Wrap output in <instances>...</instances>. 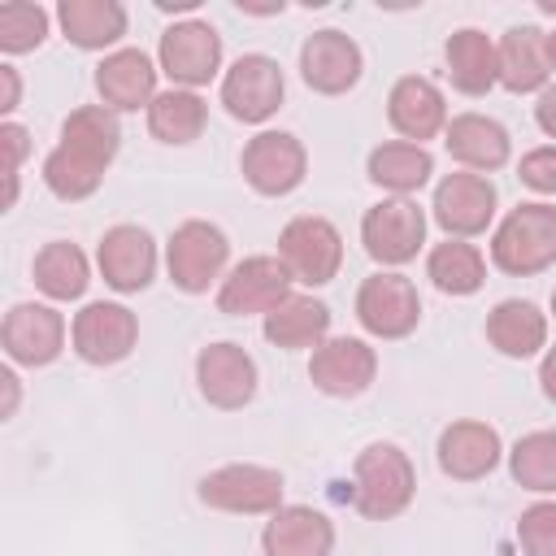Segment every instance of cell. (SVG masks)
Returning a JSON list of instances; mask_svg holds the SVG:
<instances>
[{
  "label": "cell",
  "instance_id": "12",
  "mask_svg": "<svg viewBox=\"0 0 556 556\" xmlns=\"http://www.w3.org/2000/svg\"><path fill=\"white\" fill-rule=\"evenodd\" d=\"M291 269L278 256H243L217 287V308L226 317H252L274 313L291 295Z\"/></svg>",
  "mask_w": 556,
  "mask_h": 556
},
{
  "label": "cell",
  "instance_id": "20",
  "mask_svg": "<svg viewBox=\"0 0 556 556\" xmlns=\"http://www.w3.org/2000/svg\"><path fill=\"white\" fill-rule=\"evenodd\" d=\"M439 469L452 478V482H478L486 478L500 456H504V443H500V430L478 421V417H460L452 421L443 434H439Z\"/></svg>",
  "mask_w": 556,
  "mask_h": 556
},
{
  "label": "cell",
  "instance_id": "45",
  "mask_svg": "<svg viewBox=\"0 0 556 556\" xmlns=\"http://www.w3.org/2000/svg\"><path fill=\"white\" fill-rule=\"evenodd\" d=\"M543 52H547V70H556V30H543Z\"/></svg>",
  "mask_w": 556,
  "mask_h": 556
},
{
  "label": "cell",
  "instance_id": "4",
  "mask_svg": "<svg viewBox=\"0 0 556 556\" xmlns=\"http://www.w3.org/2000/svg\"><path fill=\"white\" fill-rule=\"evenodd\" d=\"M282 473L269 465H252V460H235V465H217L200 478L195 495L200 504L217 508V513H243V517H261V513H278L282 508Z\"/></svg>",
  "mask_w": 556,
  "mask_h": 556
},
{
  "label": "cell",
  "instance_id": "34",
  "mask_svg": "<svg viewBox=\"0 0 556 556\" xmlns=\"http://www.w3.org/2000/svg\"><path fill=\"white\" fill-rule=\"evenodd\" d=\"M508 473L534 495H556V430H530L508 452Z\"/></svg>",
  "mask_w": 556,
  "mask_h": 556
},
{
  "label": "cell",
  "instance_id": "18",
  "mask_svg": "<svg viewBox=\"0 0 556 556\" xmlns=\"http://www.w3.org/2000/svg\"><path fill=\"white\" fill-rule=\"evenodd\" d=\"M96 265H100V278L122 291V295H135L143 291L152 278H156V239L135 226V222H122V226H109L100 235V248H96Z\"/></svg>",
  "mask_w": 556,
  "mask_h": 556
},
{
  "label": "cell",
  "instance_id": "25",
  "mask_svg": "<svg viewBox=\"0 0 556 556\" xmlns=\"http://www.w3.org/2000/svg\"><path fill=\"white\" fill-rule=\"evenodd\" d=\"M486 343L508 361H526L547 348V317L530 300H500L486 313Z\"/></svg>",
  "mask_w": 556,
  "mask_h": 556
},
{
  "label": "cell",
  "instance_id": "40",
  "mask_svg": "<svg viewBox=\"0 0 556 556\" xmlns=\"http://www.w3.org/2000/svg\"><path fill=\"white\" fill-rule=\"evenodd\" d=\"M534 122H539V130H543L547 139H556V83H547V87L539 91V104H534Z\"/></svg>",
  "mask_w": 556,
  "mask_h": 556
},
{
  "label": "cell",
  "instance_id": "33",
  "mask_svg": "<svg viewBox=\"0 0 556 556\" xmlns=\"http://www.w3.org/2000/svg\"><path fill=\"white\" fill-rule=\"evenodd\" d=\"M426 278H430L443 295H473V291H482V282H486V261H482V252H478L473 243H465V239H443V243H434L430 256H426Z\"/></svg>",
  "mask_w": 556,
  "mask_h": 556
},
{
  "label": "cell",
  "instance_id": "7",
  "mask_svg": "<svg viewBox=\"0 0 556 556\" xmlns=\"http://www.w3.org/2000/svg\"><path fill=\"white\" fill-rule=\"evenodd\" d=\"M361 243H365L369 261H378L387 269L408 265L421 252V243H426V213H421V204L408 200V195L378 200L361 217Z\"/></svg>",
  "mask_w": 556,
  "mask_h": 556
},
{
  "label": "cell",
  "instance_id": "32",
  "mask_svg": "<svg viewBox=\"0 0 556 556\" xmlns=\"http://www.w3.org/2000/svg\"><path fill=\"white\" fill-rule=\"evenodd\" d=\"M30 278L48 300H78L87 291V282H91V265H87V252L78 243L52 239V243H43L35 252Z\"/></svg>",
  "mask_w": 556,
  "mask_h": 556
},
{
  "label": "cell",
  "instance_id": "39",
  "mask_svg": "<svg viewBox=\"0 0 556 556\" xmlns=\"http://www.w3.org/2000/svg\"><path fill=\"white\" fill-rule=\"evenodd\" d=\"M0 143H4V156H9V174H4V178H17V169H22L26 152H30V135H26V126L4 122V126H0Z\"/></svg>",
  "mask_w": 556,
  "mask_h": 556
},
{
  "label": "cell",
  "instance_id": "36",
  "mask_svg": "<svg viewBox=\"0 0 556 556\" xmlns=\"http://www.w3.org/2000/svg\"><path fill=\"white\" fill-rule=\"evenodd\" d=\"M43 39H48V9L43 4H30V0L0 4V52L4 56L35 52Z\"/></svg>",
  "mask_w": 556,
  "mask_h": 556
},
{
  "label": "cell",
  "instance_id": "41",
  "mask_svg": "<svg viewBox=\"0 0 556 556\" xmlns=\"http://www.w3.org/2000/svg\"><path fill=\"white\" fill-rule=\"evenodd\" d=\"M0 113H13L17 109V100H22V78H17V70L13 65H0Z\"/></svg>",
  "mask_w": 556,
  "mask_h": 556
},
{
  "label": "cell",
  "instance_id": "17",
  "mask_svg": "<svg viewBox=\"0 0 556 556\" xmlns=\"http://www.w3.org/2000/svg\"><path fill=\"white\" fill-rule=\"evenodd\" d=\"M361 74H365V52L352 35L326 26L300 43V78L317 96H343L361 83Z\"/></svg>",
  "mask_w": 556,
  "mask_h": 556
},
{
  "label": "cell",
  "instance_id": "24",
  "mask_svg": "<svg viewBox=\"0 0 556 556\" xmlns=\"http://www.w3.org/2000/svg\"><path fill=\"white\" fill-rule=\"evenodd\" d=\"M443 61H447V78L456 91L465 96H486L500 83V56L486 30L478 26H460L447 35L443 43Z\"/></svg>",
  "mask_w": 556,
  "mask_h": 556
},
{
  "label": "cell",
  "instance_id": "35",
  "mask_svg": "<svg viewBox=\"0 0 556 556\" xmlns=\"http://www.w3.org/2000/svg\"><path fill=\"white\" fill-rule=\"evenodd\" d=\"M100 182H104V169H100L96 161L70 152V148H61V143L43 156V187H48L56 200H65V204L96 195Z\"/></svg>",
  "mask_w": 556,
  "mask_h": 556
},
{
  "label": "cell",
  "instance_id": "1",
  "mask_svg": "<svg viewBox=\"0 0 556 556\" xmlns=\"http://www.w3.org/2000/svg\"><path fill=\"white\" fill-rule=\"evenodd\" d=\"M417 495V469L404 447L395 443H369L352 460V508L365 521H391L400 517Z\"/></svg>",
  "mask_w": 556,
  "mask_h": 556
},
{
  "label": "cell",
  "instance_id": "30",
  "mask_svg": "<svg viewBox=\"0 0 556 556\" xmlns=\"http://www.w3.org/2000/svg\"><path fill=\"white\" fill-rule=\"evenodd\" d=\"M61 148H70V152L96 161L100 169H109L113 156H117V148H122V122H117V113L104 109V104L74 109L61 122Z\"/></svg>",
  "mask_w": 556,
  "mask_h": 556
},
{
  "label": "cell",
  "instance_id": "27",
  "mask_svg": "<svg viewBox=\"0 0 556 556\" xmlns=\"http://www.w3.org/2000/svg\"><path fill=\"white\" fill-rule=\"evenodd\" d=\"M61 35L83 52H104L126 35V9L117 0H61Z\"/></svg>",
  "mask_w": 556,
  "mask_h": 556
},
{
  "label": "cell",
  "instance_id": "28",
  "mask_svg": "<svg viewBox=\"0 0 556 556\" xmlns=\"http://www.w3.org/2000/svg\"><path fill=\"white\" fill-rule=\"evenodd\" d=\"M365 174H369L374 187H382V191H391V195H413V191H421V187L430 182L434 156H430V148H421V143L387 139V143H378V148L369 152Z\"/></svg>",
  "mask_w": 556,
  "mask_h": 556
},
{
  "label": "cell",
  "instance_id": "5",
  "mask_svg": "<svg viewBox=\"0 0 556 556\" xmlns=\"http://www.w3.org/2000/svg\"><path fill=\"white\" fill-rule=\"evenodd\" d=\"M278 261L291 269L295 282L304 287H326L339 278L343 265V235L330 217L317 213H300L282 226L278 235Z\"/></svg>",
  "mask_w": 556,
  "mask_h": 556
},
{
  "label": "cell",
  "instance_id": "23",
  "mask_svg": "<svg viewBox=\"0 0 556 556\" xmlns=\"http://www.w3.org/2000/svg\"><path fill=\"white\" fill-rule=\"evenodd\" d=\"M443 143L452 152V161H460L469 174H491V169H504L508 156H513V139L508 130L486 117V113H456L443 130Z\"/></svg>",
  "mask_w": 556,
  "mask_h": 556
},
{
  "label": "cell",
  "instance_id": "10",
  "mask_svg": "<svg viewBox=\"0 0 556 556\" xmlns=\"http://www.w3.org/2000/svg\"><path fill=\"white\" fill-rule=\"evenodd\" d=\"M74 356L87 365H117L139 343V317L117 300H91L70 326Z\"/></svg>",
  "mask_w": 556,
  "mask_h": 556
},
{
  "label": "cell",
  "instance_id": "42",
  "mask_svg": "<svg viewBox=\"0 0 556 556\" xmlns=\"http://www.w3.org/2000/svg\"><path fill=\"white\" fill-rule=\"evenodd\" d=\"M539 387H543V395L556 404V348H547L543 361H539Z\"/></svg>",
  "mask_w": 556,
  "mask_h": 556
},
{
  "label": "cell",
  "instance_id": "19",
  "mask_svg": "<svg viewBox=\"0 0 556 556\" xmlns=\"http://www.w3.org/2000/svg\"><path fill=\"white\" fill-rule=\"evenodd\" d=\"M387 122L395 126V135L404 143L426 148V139L447 130V100L430 78L404 74V78H395V87L387 96Z\"/></svg>",
  "mask_w": 556,
  "mask_h": 556
},
{
  "label": "cell",
  "instance_id": "11",
  "mask_svg": "<svg viewBox=\"0 0 556 556\" xmlns=\"http://www.w3.org/2000/svg\"><path fill=\"white\" fill-rule=\"evenodd\" d=\"M156 61L161 70L169 74L174 87H204L208 78H217L222 70V35L200 22V17H187V22H174L165 35H161V48H156Z\"/></svg>",
  "mask_w": 556,
  "mask_h": 556
},
{
  "label": "cell",
  "instance_id": "22",
  "mask_svg": "<svg viewBox=\"0 0 556 556\" xmlns=\"http://www.w3.org/2000/svg\"><path fill=\"white\" fill-rule=\"evenodd\" d=\"M265 556H330L334 552V526L313 504H282L269 513L261 530Z\"/></svg>",
  "mask_w": 556,
  "mask_h": 556
},
{
  "label": "cell",
  "instance_id": "38",
  "mask_svg": "<svg viewBox=\"0 0 556 556\" xmlns=\"http://www.w3.org/2000/svg\"><path fill=\"white\" fill-rule=\"evenodd\" d=\"M517 178L539 195H556V143H543V148L526 152L521 165H517Z\"/></svg>",
  "mask_w": 556,
  "mask_h": 556
},
{
  "label": "cell",
  "instance_id": "37",
  "mask_svg": "<svg viewBox=\"0 0 556 556\" xmlns=\"http://www.w3.org/2000/svg\"><path fill=\"white\" fill-rule=\"evenodd\" d=\"M521 556H556V500H534L517 517Z\"/></svg>",
  "mask_w": 556,
  "mask_h": 556
},
{
  "label": "cell",
  "instance_id": "31",
  "mask_svg": "<svg viewBox=\"0 0 556 556\" xmlns=\"http://www.w3.org/2000/svg\"><path fill=\"white\" fill-rule=\"evenodd\" d=\"M204 126H208V104L200 100V91L169 87L148 104V130H152V139H161L169 148L195 143L204 135Z\"/></svg>",
  "mask_w": 556,
  "mask_h": 556
},
{
  "label": "cell",
  "instance_id": "26",
  "mask_svg": "<svg viewBox=\"0 0 556 556\" xmlns=\"http://www.w3.org/2000/svg\"><path fill=\"white\" fill-rule=\"evenodd\" d=\"M500 56V87L513 96H530L543 91L552 70H547V52H543V30L539 26H513L504 30V39L495 43Z\"/></svg>",
  "mask_w": 556,
  "mask_h": 556
},
{
  "label": "cell",
  "instance_id": "2",
  "mask_svg": "<svg viewBox=\"0 0 556 556\" xmlns=\"http://www.w3.org/2000/svg\"><path fill=\"white\" fill-rule=\"evenodd\" d=\"M491 261L495 269L513 278H534L556 265V204L526 200L508 208V217L491 235Z\"/></svg>",
  "mask_w": 556,
  "mask_h": 556
},
{
  "label": "cell",
  "instance_id": "46",
  "mask_svg": "<svg viewBox=\"0 0 556 556\" xmlns=\"http://www.w3.org/2000/svg\"><path fill=\"white\" fill-rule=\"evenodd\" d=\"M552 313H556V291H552Z\"/></svg>",
  "mask_w": 556,
  "mask_h": 556
},
{
  "label": "cell",
  "instance_id": "16",
  "mask_svg": "<svg viewBox=\"0 0 556 556\" xmlns=\"http://www.w3.org/2000/svg\"><path fill=\"white\" fill-rule=\"evenodd\" d=\"M378 378V352L365 343V339H352V334H339V339H326L313 348V361H308V382L321 391V395H334V400H356L374 387Z\"/></svg>",
  "mask_w": 556,
  "mask_h": 556
},
{
  "label": "cell",
  "instance_id": "21",
  "mask_svg": "<svg viewBox=\"0 0 556 556\" xmlns=\"http://www.w3.org/2000/svg\"><path fill=\"white\" fill-rule=\"evenodd\" d=\"M96 96L104 109L113 113H135L148 109L161 91H156V65L148 52L139 48H117L96 65Z\"/></svg>",
  "mask_w": 556,
  "mask_h": 556
},
{
  "label": "cell",
  "instance_id": "9",
  "mask_svg": "<svg viewBox=\"0 0 556 556\" xmlns=\"http://www.w3.org/2000/svg\"><path fill=\"white\" fill-rule=\"evenodd\" d=\"M239 169H243V178H248V187L256 195L278 200V195H291L304 182L308 152L291 130H261V135H252L243 143Z\"/></svg>",
  "mask_w": 556,
  "mask_h": 556
},
{
  "label": "cell",
  "instance_id": "44",
  "mask_svg": "<svg viewBox=\"0 0 556 556\" xmlns=\"http://www.w3.org/2000/svg\"><path fill=\"white\" fill-rule=\"evenodd\" d=\"M200 0H156V9H165V13H191Z\"/></svg>",
  "mask_w": 556,
  "mask_h": 556
},
{
  "label": "cell",
  "instance_id": "6",
  "mask_svg": "<svg viewBox=\"0 0 556 556\" xmlns=\"http://www.w3.org/2000/svg\"><path fill=\"white\" fill-rule=\"evenodd\" d=\"M356 321L374 339H408L421 321V295L413 278L378 269L356 287Z\"/></svg>",
  "mask_w": 556,
  "mask_h": 556
},
{
  "label": "cell",
  "instance_id": "8",
  "mask_svg": "<svg viewBox=\"0 0 556 556\" xmlns=\"http://www.w3.org/2000/svg\"><path fill=\"white\" fill-rule=\"evenodd\" d=\"M287 96V78L282 65L265 52H243L226 74H222V104L235 122L261 126L282 109Z\"/></svg>",
  "mask_w": 556,
  "mask_h": 556
},
{
  "label": "cell",
  "instance_id": "15",
  "mask_svg": "<svg viewBox=\"0 0 556 556\" xmlns=\"http://www.w3.org/2000/svg\"><path fill=\"white\" fill-rule=\"evenodd\" d=\"M0 343H4V356L13 365L43 369V365H52L65 352V317L52 304H35V300L13 304L4 313Z\"/></svg>",
  "mask_w": 556,
  "mask_h": 556
},
{
  "label": "cell",
  "instance_id": "14",
  "mask_svg": "<svg viewBox=\"0 0 556 556\" xmlns=\"http://www.w3.org/2000/svg\"><path fill=\"white\" fill-rule=\"evenodd\" d=\"M495 182L486 174H447L439 187H434V200H430V213L434 222L443 226L447 239H473L482 235L491 222H495Z\"/></svg>",
  "mask_w": 556,
  "mask_h": 556
},
{
  "label": "cell",
  "instance_id": "43",
  "mask_svg": "<svg viewBox=\"0 0 556 556\" xmlns=\"http://www.w3.org/2000/svg\"><path fill=\"white\" fill-rule=\"evenodd\" d=\"M0 382H4V408H0V417H13V408H17V374L13 369H0Z\"/></svg>",
  "mask_w": 556,
  "mask_h": 556
},
{
  "label": "cell",
  "instance_id": "3",
  "mask_svg": "<svg viewBox=\"0 0 556 556\" xmlns=\"http://www.w3.org/2000/svg\"><path fill=\"white\" fill-rule=\"evenodd\" d=\"M226 261H230V239L222 226H213L204 217L174 226V235L165 243V269L182 295H204L222 278Z\"/></svg>",
  "mask_w": 556,
  "mask_h": 556
},
{
  "label": "cell",
  "instance_id": "29",
  "mask_svg": "<svg viewBox=\"0 0 556 556\" xmlns=\"http://www.w3.org/2000/svg\"><path fill=\"white\" fill-rule=\"evenodd\" d=\"M265 339L282 352L295 348H317L330 339V304L313 295H287L274 313H265Z\"/></svg>",
  "mask_w": 556,
  "mask_h": 556
},
{
  "label": "cell",
  "instance_id": "13",
  "mask_svg": "<svg viewBox=\"0 0 556 556\" xmlns=\"http://www.w3.org/2000/svg\"><path fill=\"white\" fill-rule=\"evenodd\" d=\"M256 382H261L256 361L239 343L222 339V343L200 348V356H195V387H200L204 404H213L222 413H239V408L252 404Z\"/></svg>",
  "mask_w": 556,
  "mask_h": 556
}]
</instances>
